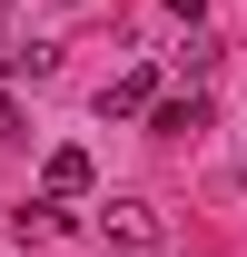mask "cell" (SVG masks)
Returning <instances> with one entry per match:
<instances>
[{
    "mask_svg": "<svg viewBox=\"0 0 247 257\" xmlns=\"http://www.w3.org/2000/svg\"><path fill=\"white\" fill-rule=\"evenodd\" d=\"M99 237H109V247H158V208L149 198H109V208H99Z\"/></svg>",
    "mask_w": 247,
    "mask_h": 257,
    "instance_id": "1",
    "label": "cell"
},
{
    "mask_svg": "<svg viewBox=\"0 0 247 257\" xmlns=\"http://www.w3.org/2000/svg\"><path fill=\"white\" fill-rule=\"evenodd\" d=\"M89 188H99L89 149H50V159H40V198H60V208H69V198H89Z\"/></svg>",
    "mask_w": 247,
    "mask_h": 257,
    "instance_id": "2",
    "label": "cell"
},
{
    "mask_svg": "<svg viewBox=\"0 0 247 257\" xmlns=\"http://www.w3.org/2000/svg\"><path fill=\"white\" fill-rule=\"evenodd\" d=\"M149 109H158V69H119L99 89V119H149Z\"/></svg>",
    "mask_w": 247,
    "mask_h": 257,
    "instance_id": "3",
    "label": "cell"
},
{
    "mask_svg": "<svg viewBox=\"0 0 247 257\" xmlns=\"http://www.w3.org/2000/svg\"><path fill=\"white\" fill-rule=\"evenodd\" d=\"M149 128H158V139H198V128H208V89H188V99H158V109H149Z\"/></svg>",
    "mask_w": 247,
    "mask_h": 257,
    "instance_id": "4",
    "label": "cell"
},
{
    "mask_svg": "<svg viewBox=\"0 0 247 257\" xmlns=\"http://www.w3.org/2000/svg\"><path fill=\"white\" fill-rule=\"evenodd\" d=\"M10 227H20V237H60V227H69V208H60V198H30Z\"/></svg>",
    "mask_w": 247,
    "mask_h": 257,
    "instance_id": "5",
    "label": "cell"
},
{
    "mask_svg": "<svg viewBox=\"0 0 247 257\" xmlns=\"http://www.w3.org/2000/svg\"><path fill=\"white\" fill-rule=\"evenodd\" d=\"M168 20H188V30H198V20H208V0H168Z\"/></svg>",
    "mask_w": 247,
    "mask_h": 257,
    "instance_id": "6",
    "label": "cell"
},
{
    "mask_svg": "<svg viewBox=\"0 0 247 257\" xmlns=\"http://www.w3.org/2000/svg\"><path fill=\"white\" fill-rule=\"evenodd\" d=\"M237 178H247V159H237Z\"/></svg>",
    "mask_w": 247,
    "mask_h": 257,
    "instance_id": "7",
    "label": "cell"
}]
</instances>
